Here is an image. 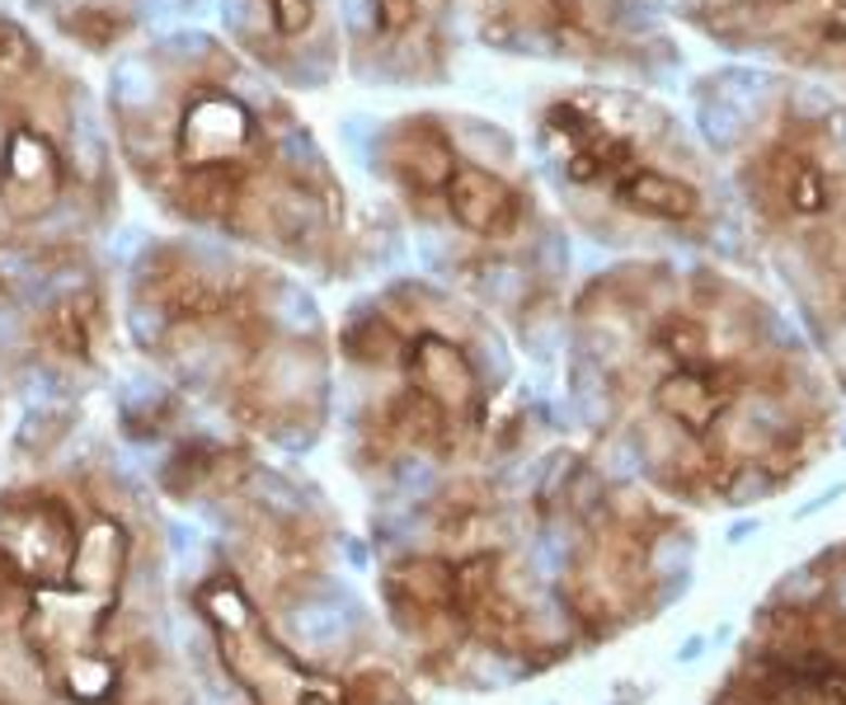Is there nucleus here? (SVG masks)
<instances>
[{
	"label": "nucleus",
	"instance_id": "7",
	"mask_svg": "<svg viewBox=\"0 0 846 705\" xmlns=\"http://www.w3.org/2000/svg\"><path fill=\"white\" fill-rule=\"evenodd\" d=\"M99 324H104V292H99V282H90V287L70 292L62 302H52L48 310L28 316V344H34V352L62 367L90 362Z\"/></svg>",
	"mask_w": 846,
	"mask_h": 705
},
{
	"label": "nucleus",
	"instance_id": "22",
	"mask_svg": "<svg viewBox=\"0 0 846 705\" xmlns=\"http://www.w3.org/2000/svg\"><path fill=\"white\" fill-rule=\"evenodd\" d=\"M578 451L569 447H550L541 461H536V485H531V508L536 513H550V508H560L564 499V485H569V475L578 471Z\"/></svg>",
	"mask_w": 846,
	"mask_h": 705
},
{
	"label": "nucleus",
	"instance_id": "30",
	"mask_svg": "<svg viewBox=\"0 0 846 705\" xmlns=\"http://www.w3.org/2000/svg\"><path fill=\"white\" fill-rule=\"evenodd\" d=\"M837 447H842V451H846V433H842V437H837Z\"/></svg>",
	"mask_w": 846,
	"mask_h": 705
},
{
	"label": "nucleus",
	"instance_id": "29",
	"mask_svg": "<svg viewBox=\"0 0 846 705\" xmlns=\"http://www.w3.org/2000/svg\"><path fill=\"white\" fill-rule=\"evenodd\" d=\"M705 654V634H691V640L677 644V663H696Z\"/></svg>",
	"mask_w": 846,
	"mask_h": 705
},
{
	"label": "nucleus",
	"instance_id": "19",
	"mask_svg": "<svg viewBox=\"0 0 846 705\" xmlns=\"http://www.w3.org/2000/svg\"><path fill=\"white\" fill-rule=\"evenodd\" d=\"M123 330H127V338H132V348L151 352V358H161V348H165V338H169V310L155 302L151 292H127Z\"/></svg>",
	"mask_w": 846,
	"mask_h": 705
},
{
	"label": "nucleus",
	"instance_id": "28",
	"mask_svg": "<svg viewBox=\"0 0 846 705\" xmlns=\"http://www.w3.org/2000/svg\"><path fill=\"white\" fill-rule=\"evenodd\" d=\"M753 531H761V517H739V522L729 527V546H743Z\"/></svg>",
	"mask_w": 846,
	"mask_h": 705
},
{
	"label": "nucleus",
	"instance_id": "5",
	"mask_svg": "<svg viewBox=\"0 0 846 705\" xmlns=\"http://www.w3.org/2000/svg\"><path fill=\"white\" fill-rule=\"evenodd\" d=\"M273 626L306 668H338L367 634V606L334 574H292L273 598Z\"/></svg>",
	"mask_w": 846,
	"mask_h": 705
},
{
	"label": "nucleus",
	"instance_id": "24",
	"mask_svg": "<svg viewBox=\"0 0 846 705\" xmlns=\"http://www.w3.org/2000/svg\"><path fill=\"white\" fill-rule=\"evenodd\" d=\"M338 705H414V696H409L386 668H362V672L348 677L344 701Z\"/></svg>",
	"mask_w": 846,
	"mask_h": 705
},
{
	"label": "nucleus",
	"instance_id": "26",
	"mask_svg": "<svg viewBox=\"0 0 846 705\" xmlns=\"http://www.w3.org/2000/svg\"><path fill=\"white\" fill-rule=\"evenodd\" d=\"M338 555L348 560V569H367L372 564V550H367L362 536H338Z\"/></svg>",
	"mask_w": 846,
	"mask_h": 705
},
{
	"label": "nucleus",
	"instance_id": "8",
	"mask_svg": "<svg viewBox=\"0 0 846 705\" xmlns=\"http://www.w3.org/2000/svg\"><path fill=\"white\" fill-rule=\"evenodd\" d=\"M259 310L268 320V330L278 338H296V344H324V310L316 302V292L302 278H292L287 268L259 264V282H254Z\"/></svg>",
	"mask_w": 846,
	"mask_h": 705
},
{
	"label": "nucleus",
	"instance_id": "23",
	"mask_svg": "<svg viewBox=\"0 0 846 705\" xmlns=\"http://www.w3.org/2000/svg\"><path fill=\"white\" fill-rule=\"evenodd\" d=\"M602 471V479L612 489H626L634 485V479L644 475V461H640V447H634V433L630 428H616V433H606L602 437V457L592 461Z\"/></svg>",
	"mask_w": 846,
	"mask_h": 705
},
{
	"label": "nucleus",
	"instance_id": "21",
	"mask_svg": "<svg viewBox=\"0 0 846 705\" xmlns=\"http://www.w3.org/2000/svg\"><path fill=\"white\" fill-rule=\"evenodd\" d=\"M76 423V409H24V423L14 428V447L28 457H48Z\"/></svg>",
	"mask_w": 846,
	"mask_h": 705
},
{
	"label": "nucleus",
	"instance_id": "20",
	"mask_svg": "<svg viewBox=\"0 0 846 705\" xmlns=\"http://www.w3.org/2000/svg\"><path fill=\"white\" fill-rule=\"evenodd\" d=\"M320 428L324 414H316V409H273L264 423V437L287 457H306V451H316Z\"/></svg>",
	"mask_w": 846,
	"mask_h": 705
},
{
	"label": "nucleus",
	"instance_id": "11",
	"mask_svg": "<svg viewBox=\"0 0 846 705\" xmlns=\"http://www.w3.org/2000/svg\"><path fill=\"white\" fill-rule=\"evenodd\" d=\"M70 584L80 592H113L127 578V531L118 517H94L76 541L70 560Z\"/></svg>",
	"mask_w": 846,
	"mask_h": 705
},
{
	"label": "nucleus",
	"instance_id": "6",
	"mask_svg": "<svg viewBox=\"0 0 846 705\" xmlns=\"http://www.w3.org/2000/svg\"><path fill=\"white\" fill-rule=\"evenodd\" d=\"M80 522L56 493H5L0 499V546L28 584H62L76 560Z\"/></svg>",
	"mask_w": 846,
	"mask_h": 705
},
{
	"label": "nucleus",
	"instance_id": "10",
	"mask_svg": "<svg viewBox=\"0 0 846 705\" xmlns=\"http://www.w3.org/2000/svg\"><path fill=\"white\" fill-rule=\"evenodd\" d=\"M451 663H457V677L471 691H508V687H517V682H527V677L541 668L527 649L513 644V640H493V634H479V640H465L457 654H451Z\"/></svg>",
	"mask_w": 846,
	"mask_h": 705
},
{
	"label": "nucleus",
	"instance_id": "2",
	"mask_svg": "<svg viewBox=\"0 0 846 705\" xmlns=\"http://www.w3.org/2000/svg\"><path fill=\"white\" fill-rule=\"evenodd\" d=\"M465 10L489 52L522 62L634 80H663L682 62L654 0H465Z\"/></svg>",
	"mask_w": 846,
	"mask_h": 705
},
{
	"label": "nucleus",
	"instance_id": "15",
	"mask_svg": "<svg viewBox=\"0 0 846 705\" xmlns=\"http://www.w3.org/2000/svg\"><path fill=\"white\" fill-rule=\"evenodd\" d=\"M696 137H701L705 151L733 161V155L747 146V137H753V118H747L743 108H733L725 94L705 90V85L696 80Z\"/></svg>",
	"mask_w": 846,
	"mask_h": 705
},
{
	"label": "nucleus",
	"instance_id": "16",
	"mask_svg": "<svg viewBox=\"0 0 846 705\" xmlns=\"http://www.w3.org/2000/svg\"><path fill=\"white\" fill-rule=\"evenodd\" d=\"M197 606H203V620L211 626V634H249L264 626V616L254 612L249 592L235 584V574H211L197 588Z\"/></svg>",
	"mask_w": 846,
	"mask_h": 705
},
{
	"label": "nucleus",
	"instance_id": "9",
	"mask_svg": "<svg viewBox=\"0 0 846 705\" xmlns=\"http://www.w3.org/2000/svg\"><path fill=\"white\" fill-rule=\"evenodd\" d=\"M569 362H564V386H569V414L578 428L606 437L620 419V390L616 376L606 372L598 358H588L584 348H564Z\"/></svg>",
	"mask_w": 846,
	"mask_h": 705
},
{
	"label": "nucleus",
	"instance_id": "12",
	"mask_svg": "<svg viewBox=\"0 0 846 705\" xmlns=\"http://www.w3.org/2000/svg\"><path fill=\"white\" fill-rule=\"evenodd\" d=\"M240 499L254 503V513L268 517L273 527H306V517L316 513L310 489L302 485V479L287 475V471H278V465H259V461L245 471Z\"/></svg>",
	"mask_w": 846,
	"mask_h": 705
},
{
	"label": "nucleus",
	"instance_id": "13",
	"mask_svg": "<svg viewBox=\"0 0 846 705\" xmlns=\"http://www.w3.org/2000/svg\"><path fill=\"white\" fill-rule=\"evenodd\" d=\"M52 24H56V34H62V38H70L80 52H94V56L118 52L127 38L141 34L132 14L113 10V5H76V10H66L62 20H52Z\"/></svg>",
	"mask_w": 846,
	"mask_h": 705
},
{
	"label": "nucleus",
	"instance_id": "1",
	"mask_svg": "<svg viewBox=\"0 0 846 705\" xmlns=\"http://www.w3.org/2000/svg\"><path fill=\"white\" fill-rule=\"evenodd\" d=\"M367 161L433 282L461 287L508 330L564 306L574 245L508 127L479 113L414 108L372 127Z\"/></svg>",
	"mask_w": 846,
	"mask_h": 705
},
{
	"label": "nucleus",
	"instance_id": "3",
	"mask_svg": "<svg viewBox=\"0 0 846 705\" xmlns=\"http://www.w3.org/2000/svg\"><path fill=\"white\" fill-rule=\"evenodd\" d=\"M344 70L372 90L447 85L461 52V0H334Z\"/></svg>",
	"mask_w": 846,
	"mask_h": 705
},
{
	"label": "nucleus",
	"instance_id": "27",
	"mask_svg": "<svg viewBox=\"0 0 846 705\" xmlns=\"http://www.w3.org/2000/svg\"><path fill=\"white\" fill-rule=\"evenodd\" d=\"M842 493H846V485H828L823 493H813V499H809V503H799V508H795V517H818V513H823V508H828V503H837V499H842Z\"/></svg>",
	"mask_w": 846,
	"mask_h": 705
},
{
	"label": "nucleus",
	"instance_id": "14",
	"mask_svg": "<svg viewBox=\"0 0 846 705\" xmlns=\"http://www.w3.org/2000/svg\"><path fill=\"white\" fill-rule=\"evenodd\" d=\"M217 457L221 451L207 443V437H179L175 447L165 451L161 471H155V485L169 499H197V489L211 485V475H217Z\"/></svg>",
	"mask_w": 846,
	"mask_h": 705
},
{
	"label": "nucleus",
	"instance_id": "25",
	"mask_svg": "<svg viewBox=\"0 0 846 705\" xmlns=\"http://www.w3.org/2000/svg\"><path fill=\"white\" fill-rule=\"evenodd\" d=\"M828 612L846 620V550H832V574H828Z\"/></svg>",
	"mask_w": 846,
	"mask_h": 705
},
{
	"label": "nucleus",
	"instance_id": "31",
	"mask_svg": "<svg viewBox=\"0 0 846 705\" xmlns=\"http://www.w3.org/2000/svg\"><path fill=\"white\" fill-rule=\"evenodd\" d=\"M0 705H10V701H0Z\"/></svg>",
	"mask_w": 846,
	"mask_h": 705
},
{
	"label": "nucleus",
	"instance_id": "18",
	"mask_svg": "<svg viewBox=\"0 0 846 705\" xmlns=\"http://www.w3.org/2000/svg\"><path fill=\"white\" fill-rule=\"evenodd\" d=\"M691 555H696V536L682 531L677 522L658 517L654 527H649V541H644V574H649V584L691 574Z\"/></svg>",
	"mask_w": 846,
	"mask_h": 705
},
{
	"label": "nucleus",
	"instance_id": "17",
	"mask_svg": "<svg viewBox=\"0 0 846 705\" xmlns=\"http://www.w3.org/2000/svg\"><path fill=\"white\" fill-rule=\"evenodd\" d=\"M123 682V668L118 658L108 654H94V649H76L62 668V687L70 701H85V705H104L113 691Z\"/></svg>",
	"mask_w": 846,
	"mask_h": 705
},
{
	"label": "nucleus",
	"instance_id": "4",
	"mask_svg": "<svg viewBox=\"0 0 846 705\" xmlns=\"http://www.w3.org/2000/svg\"><path fill=\"white\" fill-rule=\"evenodd\" d=\"M231 48L282 90L324 94L344 76L334 0H217Z\"/></svg>",
	"mask_w": 846,
	"mask_h": 705
}]
</instances>
